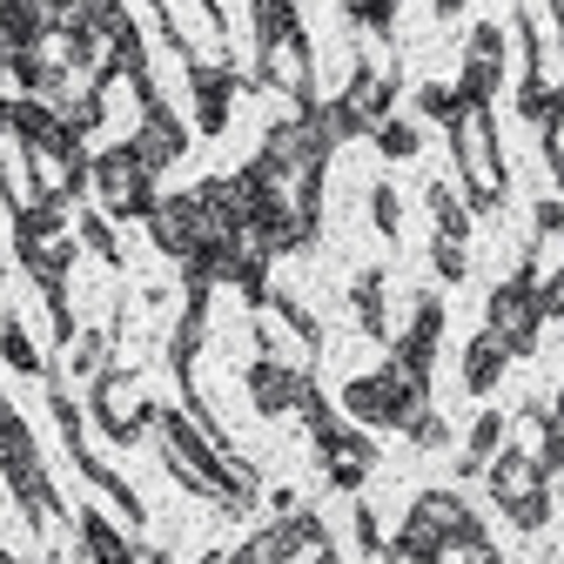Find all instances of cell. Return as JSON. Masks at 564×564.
<instances>
[{
	"instance_id": "d6986e66",
	"label": "cell",
	"mask_w": 564,
	"mask_h": 564,
	"mask_svg": "<svg viewBox=\"0 0 564 564\" xmlns=\"http://www.w3.org/2000/svg\"><path fill=\"white\" fill-rule=\"evenodd\" d=\"M410 101H416V115H423V121H444V128L464 115V101H457V88H451V82H423Z\"/></svg>"
},
{
	"instance_id": "e0dca14e",
	"label": "cell",
	"mask_w": 564,
	"mask_h": 564,
	"mask_svg": "<svg viewBox=\"0 0 564 564\" xmlns=\"http://www.w3.org/2000/svg\"><path fill=\"white\" fill-rule=\"evenodd\" d=\"M82 551H88L95 564H134V551H128V538H121V531H115L108 518H95V511L82 518Z\"/></svg>"
},
{
	"instance_id": "9c48e42d",
	"label": "cell",
	"mask_w": 564,
	"mask_h": 564,
	"mask_svg": "<svg viewBox=\"0 0 564 564\" xmlns=\"http://www.w3.org/2000/svg\"><path fill=\"white\" fill-rule=\"evenodd\" d=\"M188 95H195V128L202 134H223L229 128V101H236V75H229V67L188 61Z\"/></svg>"
},
{
	"instance_id": "8fae6325",
	"label": "cell",
	"mask_w": 564,
	"mask_h": 564,
	"mask_svg": "<svg viewBox=\"0 0 564 564\" xmlns=\"http://www.w3.org/2000/svg\"><path fill=\"white\" fill-rule=\"evenodd\" d=\"M349 323L370 343H390V269H357V282H349Z\"/></svg>"
},
{
	"instance_id": "d4e9b609",
	"label": "cell",
	"mask_w": 564,
	"mask_h": 564,
	"mask_svg": "<svg viewBox=\"0 0 564 564\" xmlns=\"http://www.w3.org/2000/svg\"><path fill=\"white\" fill-rule=\"evenodd\" d=\"M544 162L564 175V95H557V108L544 115Z\"/></svg>"
},
{
	"instance_id": "9a60e30c",
	"label": "cell",
	"mask_w": 564,
	"mask_h": 564,
	"mask_svg": "<svg viewBox=\"0 0 564 564\" xmlns=\"http://www.w3.org/2000/svg\"><path fill=\"white\" fill-rule=\"evenodd\" d=\"M249 28H256V47L296 34L303 28V0H249Z\"/></svg>"
},
{
	"instance_id": "44dd1931",
	"label": "cell",
	"mask_w": 564,
	"mask_h": 564,
	"mask_svg": "<svg viewBox=\"0 0 564 564\" xmlns=\"http://www.w3.org/2000/svg\"><path fill=\"white\" fill-rule=\"evenodd\" d=\"M403 431H410L416 451H444V444H451V423H444V410H431V403H423V410L403 423Z\"/></svg>"
},
{
	"instance_id": "52a82bcc",
	"label": "cell",
	"mask_w": 564,
	"mask_h": 564,
	"mask_svg": "<svg viewBox=\"0 0 564 564\" xmlns=\"http://www.w3.org/2000/svg\"><path fill=\"white\" fill-rule=\"evenodd\" d=\"M182 141H188V134H182V121H175L162 101H149V108H141V121H134V134H128V155L155 175V169H169V162L182 155Z\"/></svg>"
},
{
	"instance_id": "7a4b0ae2",
	"label": "cell",
	"mask_w": 564,
	"mask_h": 564,
	"mask_svg": "<svg viewBox=\"0 0 564 564\" xmlns=\"http://www.w3.org/2000/svg\"><path fill=\"white\" fill-rule=\"evenodd\" d=\"M431 403V397H416L403 390V377L383 364V370H364V377H349L343 383V416L357 423V431H403V423Z\"/></svg>"
},
{
	"instance_id": "5b68a950",
	"label": "cell",
	"mask_w": 564,
	"mask_h": 564,
	"mask_svg": "<svg viewBox=\"0 0 564 564\" xmlns=\"http://www.w3.org/2000/svg\"><path fill=\"white\" fill-rule=\"evenodd\" d=\"M95 188H101V208H108V216H121V223L128 216H149V202H155V175L128 155V141L95 162Z\"/></svg>"
},
{
	"instance_id": "5bb4252c",
	"label": "cell",
	"mask_w": 564,
	"mask_h": 564,
	"mask_svg": "<svg viewBox=\"0 0 564 564\" xmlns=\"http://www.w3.org/2000/svg\"><path fill=\"white\" fill-rule=\"evenodd\" d=\"M155 229V242L169 256H195V202L188 195H169V202H149V216H141Z\"/></svg>"
},
{
	"instance_id": "484cf974",
	"label": "cell",
	"mask_w": 564,
	"mask_h": 564,
	"mask_svg": "<svg viewBox=\"0 0 564 564\" xmlns=\"http://www.w3.org/2000/svg\"><path fill=\"white\" fill-rule=\"evenodd\" d=\"M557 195H564V175H557Z\"/></svg>"
},
{
	"instance_id": "2e32d148",
	"label": "cell",
	"mask_w": 564,
	"mask_h": 564,
	"mask_svg": "<svg viewBox=\"0 0 564 564\" xmlns=\"http://www.w3.org/2000/svg\"><path fill=\"white\" fill-rule=\"evenodd\" d=\"M370 134H377V155H383V162H416V149H423L416 115H383Z\"/></svg>"
},
{
	"instance_id": "7402d4cb",
	"label": "cell",
	"mask_w": 564,
	"mask_h": 564,
	"mask_svg": "<svg viewBox=\"0 0 564 564\" xmlns=\"http://www.w3.org/2000/svg\"><path fill=\"white\" fill-rule=\"evenodd\" d=\"M0 357H8V370H21V377H34V370H41V357H34V336H28L21 323H8V329H0Z\"/></svg>"
},
{
	"instance_id": "6da1fadb",
	"label": "cell",
	"mask_w": 564,
	"mask_h": 564,
	"mask_svg": "<svg viewBox=\"0 0 564 564\" xmlns=\"http://www.w3.org/2000/svg\"><path fill=\"white\" fill-rule=\"evenodd\" d=\"M451 155H457V175H464V202L470 208H498L505 202L511 169L498 155V121H490V108H464L451 121Z\"/></svg>"
},
{
	"instance_id": "7c38bea8",
	"label": "cell",
	"mask_w": 564,
	"mask_h": 564,
	"mask_svg": "<svg viewBox=\"0 0 564 564\" xmlns=\"http://www.w3.org/2000/svg\"><path fill=\"white\" fill-rule=\"evenodd\" d=\"M511 364H518V357H511V343H505V336H490V329H477L470 349H464V390H470V397H490Z\"/></svg>"
},
{
	"instance_id": "3957f363",
	"label": "cell",
	"mask_w": 564,
	"mask_h": 564,
	"mask_svg": "<svg viewBox=\"0 0 564 564\" xmlns=\"http://www.w3.org/2000/svg\"><path fill=\"white\" fill-rule=\"evenodd\" d=\"M490 336H505L511 343V357H531L538 349V329H544V310H538V282L524 275H505L498 290H490Z\"/></svg>"
},
{
	"instance_id": "30bf717a",
	"label": "cell",
	"mask_w": 564,
	"mask_h": 564,
	"mask_svg": "<svg viewBox=\"0 0 564 564\" xmlns=\"http://www.w3.org/2000/svg\"><path fill=\"white\" fill-rule=\"evenodd\" d=\"M95 416L108 423L115 437H134L141 416H149V410H141V383H134L128 370H101V377H95Z\"/></svg>"
},
{
	"instance_id": "603a6c76",
	"label": "cell",
	"mask_w": 564,
	"mask_h": 564,
	"mask_svg": "<svg viewBox=\"0 0 564 564\" xmlns=\"http://www.w3.org/2000/svg\"><path fill=\"white\" fill-rule=\"evenodd\" d=\"M431 262H437V275H444V282H464V275H470V242L437 236V242H431Z\"/></svg>"
},
{
	"instance_id": "cb8c5ba5",
	"label": "cell",
	"mask_w": 564,
	"mask_h": 564,
	"mask_svg": "<svg viewBox=\"0 0 564 564\" xmlns=\"http://www.w3.org/2000/svg\"><path fill=\"white\" fill-rule=\"evenodd\" d=\"M101 357H108V336H75V357H67V370L75 377H101Z\"/></svg>"
},
{
	"instance_id": "ba28073f",
	"label": "cell",
	"mask_w": 564,
	"mask_h": 564,
	"mask_svg": "<svg viewBox=\"0 0 564 564\" xmlns=\"http://www.w3.org/2000/svg\"><path fill=\"white\" fill-rule=\"evenodd\" d=\"M242 383H249V403H256L262 416H290V410H296V390L310 383V370L282 364V357H256Z\"/></svg>"
},
{
	"instance_id": "277c9868",
	"label": "cell",
	"mask_w": 564,
	"mask_h": 564,
	"mask_svg": "<svg viewBox=\"0 0 564 564\" xmlns=\"http://www.w3.org/2000/svg\"><path fill=\"white\" fill-rule=\"evenodd\" d=\"M256 82L275 88V95H290L296 108L316 101V61H310L303 28H296V34H282V41H269V47H256Z\"/></svg>"
},
{
	"instance_id": "ac0fdd59",
	"label": "cell",
	"mask_w": 564,
	"mask_h": 564,
	"mask_svg": "<svg viewBox=\"0 0 564 564\" xmlns=\"http://www.w3.org/2000/svg\"><path fill=\"white\" fill-rule=\"evenodd\" d=\"M431 216H437V236L470 242V208H464V195H457L451 182H437V188H431Z\"/></svg>"
},
{
	"instance_id": "ffe728a7",
	"label": "cell",
	"mask_w": 564,
	"mask_h": 564,
	"mask_svg": "<svg viewBox=\"0 0 564 564\" xmlns=\"http://www.w3.org/2000/svg\"><path fill=\"white\" fill-rule=\"evenodd\" d=\"M370 223H377L383 242L403 236V195H397V182H377V188H370Z\"/></svg>"
},
{
	"instance_id": "8992f818",
	"label": "cell",
	"mask_w": 564,
	"mask_h": 564,
	"mask_svg": "<svg viewBox=\"0 0 564 564\" xmlns=\"http://www.w3.org/2000/svg\"><path fill=\"white\" fill-rule=\"evenodd\" d=\"M316 457H323V470H329V484H336V490H357V484L377 470V444L357 431V423H343V431H329V437L316 444Z\"/></svg>"
},
{
	"instance_id": "4fadbf2b",
	"label": "cell",
	"mask_w": 564,
	"mask_h": 564,
	"mask_svg": "<svg viewBox=\"0 0 564 564\" xmlns=\"http://www.w3.org/2000/svg\"><path fill=\"white\" fill-rule=\"evenodd\" d=\"M505 444H511V416H505V410H477V416H470V431H464V457H457V470H464V477H484V464L498 457Z\"/></svg>"
}]
</instances>
